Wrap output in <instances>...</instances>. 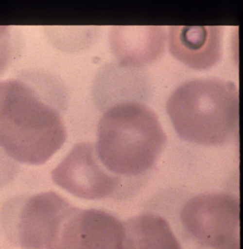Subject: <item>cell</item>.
<instances>
[{
  "label": "cell",
  "mask_w": 243,
  "mask_h": 249,
  "mask_svg": "<svg viewBox=\"0 0 243 249\" xmlns=\"http://www.w3.org/2000/svg\"><path fill=\"white\" fill-rule=\"evenodd\" d=\"M52 180L79 198L101 200L114 194L120 179L100 164L94 144H75L51 172Z\"/></svg>",
  "instance_id": "6"
},
{
  "label": "cell",
  "mask_w": 243,
  "mask_h": 249,
  "mask_svg": "<svg viewBox=\"0 0 243 249\" xmlns=\"http://www.w3.org/2000/svg\"><path fill=\"white\" fill-rule=\"evenodd\" d=\"M67 138L60 113L20 79L0 81V149L17 162L46 163Z\"/></svg>",
  "instance_id": "1"
},
{
  "label": "cell",
  "mask_w": 243,
  "mask_h": 249,
  "mask_svg": "<svg viewBox=\"0 0 243 249\" xmlns=\"http://www.w3.org/2000/svg\"><path fill=\"white\" fill-rule=\"evenodd\" d=\"M180 219L191 237L204 247L240 249V202L235 196H196L182 209Z\"/></svg>",
  "instance_id": "5"
},
{
  "label": "cell",
  "mask_w": 243,
  "mask_h": 249,
  "mask_svg": "<svg viewBox=\"0 0 243 249\" xmlns=\"http://www.w3.org/2000/svg\"><path fill=\"white\" fill-rule=\"evenodd\" d=\"M166 110L182 140L202 145H223L233 139L238 128L239 93L233 82L196 79L172 93Z\"/></svg>",
  "instance_id": "3"
},
{
  "label": "cell",
  "mask_w": 243,
  "mask_h": 249,
  "mask_svg": "<svg viewBox=\"0 0 243 249\" xmlns=\"http://www.w3.org/2000/svg\"><path fill=\"white\" fill-rule=\"evenodd\" d=\"M166 140L152 109L137 102H124L102 115L94 149L100 162L112 174L134 177L153 166Z\"/></svg>",
  "instance_id": "2"
},
{
  "label": "cell",
  "mask_w": 243,
  "mask_h": 249,
  "mask_svg": "<svg viewBox=\"0 0 243 249\" xmlns=\"http://www.w3.org/2000/svg\"><path fill=\"white\" fill-rule=\"evenodd\" d=\"M109 41L122 66L139 68L157 61L163 54L165 31L159 26H114Z\"/></svg>",
  "instance_id": "8"
},
{
  "label": "cell",
  "mask_w": 243,
  "mask_h": 249,
  "mask_svg": "<svg viewBox=\"0 0 243 249\" xmlns=\"http://www.w3.org/2000/svg\"><path fill=\"white\" fill-rule=\"evenodd\" d=\"M123 224V239L119 249H182L168 222L159 215L143 214Z\"/></svg>",
  "instance_id": "9"
},
{
  "label": "cell",
  "mask_w": 243,
  "mask_h": 249,
  "mask_svg": "<svg viewBox=\"0 0 243 249\" xmlns=\"http://www.w3.org/2000/svg\"><path fill=\"white\" fill-rule=\"evenodd\" d=\"M13 54L11 31L7 26H0V75L8 69Z\"/></svg>",
  "instance_id": "10"
},
{
  "label": "cell",
  "mask_w": 243,
  "mask_h": 249,
  "mask_svg": "<svg viewBox=\"0 0 243 249\" xmlns=\"http://www.w3.org/2000/svg\"><path fill=\"white\" fill-rule=\"evenodd\" d=\"M123 224L104 210H83L63 199L43 234L40 249H119Z\"/></svg>",
  "instance_id": "4"
},
{
  "label": "cell",
  "mask_w": 243,
  "mask_h": 249,
  "mask_svg": "<svg viewBox=\"0 0 243 249\" xmlns=\"http://www.w3.org/2000/svg\"><path fill=\"white\" fill-rule=\"evenodd\" d=\"M223 30L220 26H172L169 29L171 54L193 70H208L220 61Z\"/></svg>",
  "instance_id": "7"
}]
</instances>
